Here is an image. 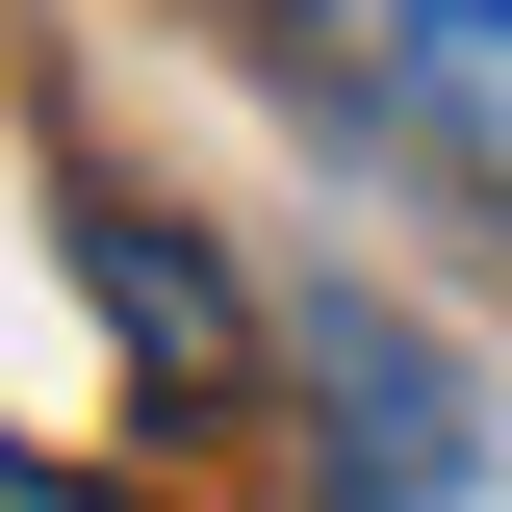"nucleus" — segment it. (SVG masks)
Returning <instances> with one entry per match:
<instances>
[{
    "label": "nucleus",
    "instance_id": "nucleus-1",
    "mask_svg": "<svg viewBox=\"0 0 512 512\" xmlns=\"http://www.w3.org/2000/svg\"><path fill=\"white\" fill-rule=\"evenodd\" d=\"M308 77L461 205H512V0H308Z\"/></svg>",
    "mask_w": 512,
    "mask_h": 512
},
{
    "label": "nucleus",
    "instance_id": "nucleus-2",
    "mask_svg": "<svg viewBox=\"0 0 512 512\" xmlns=\"http://www.w3.org/2000/svg\"><path fill=\"white\" fill-rule=\"evenodd\" d=\"M308 384H333V512H436V487H461V359H436L410 308H333Z\"/></svg>",
    "mask_w": 512,
    "mask_h": 512
}]
</instances>
